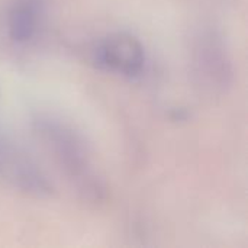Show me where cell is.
I'll list each match as a JSON object with an SVG mask.
<instances>
[{"instance_id":"cell-3","label":"cell","mask_w":248,"mask_h":248,"mask_svg":"<svg viewBox=\"0 0 248 248\" xmlns=\"http://www.w3.org/2000/svg\"><path fill=\"white\" fill-rule=\"evenodd\" d=\"M195 70L201 84L209 90H222L231 77V64L222 38L214 31H205L195 48Z\"/></svg>"},{"instance_id":"cell-2","label":"cell","mask_w":248,"mask_h":248,"mask_svg":"<svg viewBox=\"0 0 248 248\" xmlns=\"http://www.w3.org/2000/svg\"><path fill=\"white\" fill-rule=\"evenodd\" d=\"M41 131L51 142L57 158L60 160L61 166H64L70 177L76 180L77 185H81L84 192H96L97 185L93 171L89 166L86 153L83 151V147L76 135H73V132L65 129L64 126L51 122H45Z\"/></svg>"},{"instance_id":"cell-4","label":"cell","mask_w":248,"mask_h":248,"mask_svg":"<svg viewBox=\"0 0 248 248\" xmlns=\"http://www.w3.org/2000/svg\"><path fill=\"white\" fill-rule=\"evenodd\" d=\"M39 19L38 0H16L7 15V32L13 42H28L36 32Z\"/></svg>"},{"instance_id":"cell-1","label":"cell","mask_w":248,"mask_h":248,"mask_svg":"<svg viewBox=\"0 0 248 248\" xmlns=\"http://www.w3.org/2000/svg\"><path fill=\"white\" fill-rule=\"evenodd\" d=\"M94 61L100 68L126 76H140L145 65L142 44L131 33L119 32L103 39L96 51Z\"/></svg>"}]
</instances>
